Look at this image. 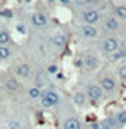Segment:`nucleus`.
Wrapping results in <instances>:
<instances>
[{"mask_svg": "<svg viewBox=\"0 0 126 129\" xmlns=\"http://www.w3.org/2000/svg\"><path fill=\"white\" fill-rule=\"evenodd\" d=\"M118 77H120V80L126 82V64H121L118 68Z\"/></svg>", "mask_w": 126, "mask_h": 129, "instance_id": "5701e85b", "label": "nucleus"}, {"mask_svg": "<svg viewBox=\"0 0 126 129\" xmlns=\"http://www.w3.org/2000/svg\"><path fill=\"white\" fill-rule=\"evenodd\" d=\"M80 21L82 24H88V25H96L98 22H101L103 19V13H101L98 8H85L80 11Z\"/></svg>", "mask_w": 126, "mask_h": 129, "instance_id": "f257e3e1", "label": "nucleus"}, {"mask_svg": "<svg viewBox=\"0 0 126 129\" xmlns=\"http://www.w3.org/2000/svg\"><path fill=\"white\" fill-rule=\"evenodd\" d=\"M63 129H82V124L76 117H69L63 123Z\"/></svg>", "mask_w": 126, "mask_h": 129, "instance_id": "4468645a", "label": "nucleus"}, {"mask_svg": "<svg viewBox=\"0 0 126 129\" xmlns=\"http://www.w3.org/2000/svg\"><path fill=\"white\" fill-rule=\"evenodd\" d=\"M79 33L84 38H87V40H94V38L99 36V30L94 27V25L82 24V25H79Z\"/></svg>", "mask_w": 126, "mask_h": 129, "instance_id": "20e7f679", "label": "nucleus"}, {"mask_svg": "<svg viewBox=\"0 0 126 129\" xmlns=\"http://www.w3.org/2000/svg\"><path fill=\"white\" fill-rule=\"evenodd\" d=\"M66 43H68V36L63 35V33H57V35H54V36L49 38V44H50L54 49H58V50L65 47Z\"/></svg>", "mask_w": 126, "mask_h": 129, "instance_id": "6e6552de", "label": "nucleus"}, {"mask_svg": "<svg viewBox=\"0 0 126 129\" xmlns=\"http://www.w3.org/2000/svg\"><path fill=\"white\" fill-rule=\"evenodd\" d=\"M44 83H46V80H44V76H43V74H36V80H35V85L41 88V87L44 85Z\"/></svg>", "mask_w": 126, "mask_h": 129, "instance_id": "b1692460", "label": "nucleus"}, {"mask_svg": "<svg viewBox=\"0 0 126 129\" xmlns=\"http://www.w3.org/2000/svg\"><path fill=\"white\" fill-rule=\"evenodd\" d=\"M73 101H74V104H76V106L84 107V106H85V101H87V94H85V93H82V91H76L74 96H73Z\"/></svg>", "mask_w": 126, "mask_h": 129, "instance_id": "dca6fc26", "label": "nucleus"}, {"mask_svg": "<svg viewBox=\"0 0 126 129\" xmlns=\"http://www.w3.org/2000/svg\"><path fill=\"white\" fill-rule=\"evenodd\" d=\"M25 2H32V0H25Z\"/></svg>", "mask_w": 126, "mask_h": 129, "instance_id": "7c9ffc66", "label": "nucleus"}, {"mask_svg": "<svg viewBox=\"0 0 126 129\" xmlns=\"http://www.w3.org/2000/svg\"><path fill=\"white\" fill-rule=\"evenodd\" d=\"M113 16H115L118 21H126V5L113 6Z\"/></svg>", "mask_w": 126, "mask_h": 129, "instance_id": "2eb2a0df", "label": "nucleus"}, {"mask_svg": "<svg viewBox=\"0 0 126 129\" xmlns=\"http://www.w3.org/2000/svg\"><path fill=\"white\" fill-rule=\"evenodd\" d=\"M57 79H65V76H63V74H60V73H58V74H57Z\"/></svg>", "mask_w": 126, "mask_h": 129, "instance_id": "c85d7f7f", "label": "nucleus"}, {"mask_svg": "<svg viewBox=\"0 0 126 129\" xmlns=\"http://www.w3.org/2000/svg\"><path fill=\"white\" fill-rule=\"evenodd\" d=\"M120 47H121L120 46V40L115 36H107L101 41V50L104 54H115Z\"/></svg>", "mask_w": 126, "mask_h": 129, "instance_id": "f03ea898", "label": "nucleus"}, {"mask_svg": "<svg viewBox=\"0 0 126 129\" xmlns=\"http://www.w3.org/2000/svg\"><path fill=\"white\" fill-rule=\"evenodd\" d=\"M0 44L2 46H10L11 44V36L8 33V30L5 28H0Z\"/></svg>", "mask_w": 126, "mask_h": 129, "instance_id": "6ab92c4d", "label": "nucleus"}, {"mask_svg": "<svg viewBox=\"0 0 126 129\" xmlns=\"http://www.w3.org/2000/svg\"><path fill=\"white\" fill-rule=\"evenodd\" d=\"M0 17H5V19H11L13 17V11L11 10H0Z\"/></svg>", "mask_w": 126, "mask_h": 129, "instance_id": "393cba45", "label": "nucleus"}, {"mask_svg": "<svg viewBox=\"0 0 126 129\" xmlns=\"http://www.w3.org/2000/svg\"><path fill=\"white\" fill-rule=\"evenodd\" d=\"M96 2V0H74V6H77V8H91V5Z\"/></svg>", "mask_w": 126, "mask_h": 129, "instance_id": "aec40b11", "label": "nucleus"}, {"mask_svg": "<svg viewBox=\"0 0 126 129\" xmlns=\"http://www.w3.org/2000/svg\"><path fill=\"white\" fill-rule=\"evenodd\" d=\"M103 28H104V31H107V33H115V31L120 30V21L112 14V16H109V17L104 19Z\"/></svg>", "mask_w": 126, "mask_h": 129, "instance_id": "423d86ee", "label": "nucleus"}, {"mask_svg": "<svg viewBox=\"0 0 126 129\" xmlns=\"http://www.w3.org/2000/svg\"><path fill=\"white\" fill-rule=\"evenodd\" d=\"M46 2H47V3H50V5H52L54 2H57V0H46Z\"/></svg>", "mask_w": 126, "mask_h": 129, "instance_id": "c756f323", "label": "nucleus"}, {"mask_svg": "<svg viewBox=\"0 0 126 129\" xmlns=\"http://www.w3.org/2000/svg\"><path fill=\"white\" fill-rule=\"evenodd\" d=\"M41 104L43 107H54L58 104V94L54 90H46L43 91V98H41Z\"/></svg>", "mask_w": 126, "mask_h": 129, "instance_id": "7ed1b4c3", "label": "nucleus"}, {"mask_svg": "<svg viewBox=\"0 0 126 129\" xmlns=\"http://www.w3.org/2000/svg\"><path fill=\"white\" fill-rule=\"evenodd\" d=\"M124 57H126V47H120L117 52L113 54L112 58H113V60H120V58H124Z\"/></svg>", "mask_w": 126, "mask_h": 129, "instance_id": "4be33fe9", "label": "nucleus"}, {"mask_svg": "<svg viewBox=\"0 0 126 129\" xmlns=\"http://www.w3.org/2000/svg\"><path fill=\"white\" fill-rule=\"evenodd\" d=\"M17 129H24V127H17Z\"/></svg>", "mask_w": 126, "mask_h": 129, "instance_id": "2f4dec72", "label": "nucleus"}, {"mask_svg": "<svg viewBox=\"0 0 126 129\" xmlns=\"http://www.w3.org/2000/svg\"><path fill=\"white\" fill-rule=\"evenodd\" d=\"M115 121H117V124L118 126H123V124H126V110H121V112H118L115 117Z\"/></svg>", "mask_w": 126, "mask_h": 129, "instance_id": "412c9836", "label": "nucleus"}, {"mask_svg": "<svg viewBox=\"0 0 126 129\" xmlns=\"http://www.w3.org/2000/svg\"><path fill=\"white\" fill-rule=\"evenodd\" d=\"M58 3L60 5H71V3H74V0H58Z\"/></svg>", "mask_w": 126, "mask_h": 129, "instance_id": "cd10ccee", "label": "nucleus"}, {"mask_svg": "<svg viewBox=\"0 0 126 129\" xmlns=\"http://www.w3.org/2000/svg\"><path fill=\"white\" fill-rule=\"evenodd\" d=\"M115 126H118L115 118H107V120H103L101 123H94L91 129H113Z\"/></svg>", "mask_w": 126, "mask_h": 129, "instance_id": "9b49d317", "label": "nucleus"}, {"mask_svg": "<svg viewBox=\"0 0 126 129\" xmlns=\"http://www.w3.org/2000/svg\"><path fill=\"white\" fill-rule=\"evenodd\" d=\"M3 83H5V88L8 90V91H17L19 90V82H17V79L16 77H13V76H8L6 79L3 80Z\"/></svg>", "mask_w": 126, "mask_h": 129, "instance_id": "ddd939ff", "label": "nucleus"}, {"mask_svg": "<svg viewBox=\"0 0 126 129\" xmlns=\"http://www.w3.org/2000/svg\"><path fill=\"white\" fill-rule=\"evenodd\" d=\"M30 22L35 28H43V27L47 25V16L41 11H35V13H32V16H30Z\"/></svg>", "mask_w": 126, "mask_h": 129, "instance_id": "39448f33", "label": "nucleus"}, {"mask_svg": "<svg viewBox=\"0 0 126 129\" xmlns=\"http://www.w3.org/2000/svg\"><path fill=\"white\" fill-rule=\"evenodd\" d=\"M98 64H99L98 58L94 55H91V54H87L84 58H82V68L87 69V71H94L98 68Z\"/></svg>", "mask_w": 126, "mask_h": 129, "instance_id": "9d476101", "label": "nucleus"}, {"mask_svg": "<svg viewBox=\"0 0 126 129\" xmlns=\"http://www.w3.org/2000/svg\"><path fill=\"white\" fill-rule=\"evenodd\" d=\"M103 93L104 90L101 88V85H96V83H90V85H87V96L88 99L91 101H99L101 98H103Z\"/></svg>", "mask_w": 126, "mask_h": 129, "instance_id": "0eeeda50", "label": "nucleus"}, {"mask_svg": "<svg viewBox=\"0 0 126 129\" xmlns=\"http://www.w3.org/2000/svg\"><path fill=\"white\" fill-rule=\"evenodd\" d=\"M99 85L101 88L104 90V91H115L117 90V80L113 79V77L110 76H104V77H101V80H99Z\"/></svg>", "mask_w": 126, "mask_h": 129, "instance_id": "1a4fd4ad", "label": "nucleus"}, {"mask_svg": "<svg viewBox=\"0 0 126 129\" xmlns=\"http://www.w3.org/2000/svg\"><path fill=\"white\" fill-rule=\"evenodd\" d=\"M47 74H58V66H57V64H49Z\"/></svg>", "mask_w": 126, "mask_h": 129, "instance_id": "a878e982", "label": "nucleus"}, {"mask_svg": "<svg viewBox=\"0 0 126 129\" xmlns=\"http://www.w3.org/2000/svg\"><path fill=\"white\" fill-rule=\"evenodd\" d=\"M16 30H17L21 35H25V31H27V28H25L22 24H17V25H16Z\"/></svg>", "mask_w": 126, "mask_h": 129, "instance_id": "bb28decb", "label": "nucleus"}, {"mask_svg": "<svg viewBox=\"0 0 126 129\" xmlns=\"http://www.w3.org/2000/svg\"><path fill=\"white\" fill-rule=\"evenodd\" d=\"M16 71V74L19 77H30L32 74V68H30V64L28 63H21V64H17V66L14 68Z\"/></svg>", "mask_w": 126, "mask_h": 129, "instance_id": "f8f14e48", "label": "nucleus"}, {"mask_svg": "<svg viewBox=\"0 0 126 129\" xmlns=\"http://www.w3.org/2000/svg\"><path fill=\"white\" fill-rule=\"evenodd\" d=\"M28 98L30 99H41L43 98V90L40 87L33 85L32 88H28Z\"/></svg>", "mask_w": 126, "mask_h": 129, "instance_id": "f3484780", "label": "nucleus"}, {"mask_svg": "<svg viewBox=\"0 0 126 129\" xmlns=\"http://www.w3.org/2000/svg\"><path fill=\"white\" fill-rule=\"evenodd\" d=\"M11 55H13L11 49H10L8 46H2V44H0V61H6V60H10V58H11Z\"/></svg>", "mask_w": 126, "mask_h": 129, "instance_id": "a211bd4d", "label": "nucleus"}]
</instances>
